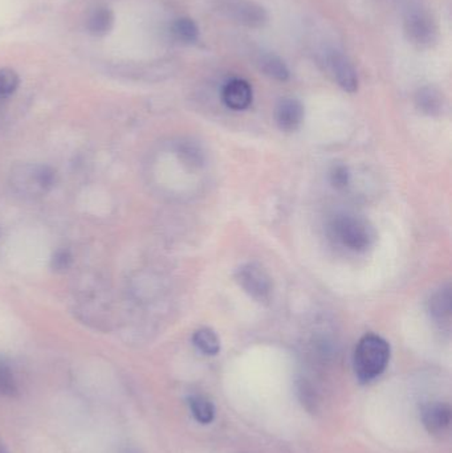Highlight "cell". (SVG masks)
I'll list each match as a JSON object with an SVG mask.
<instances>
[{
  "mask_svg": "<svg viewBox=\"0 0 452 453\" xmlns=\"http://www.w3.org/2000/svg\"><path fill=\"white\" fill-rule=\"evenodd\" d=\"M114 15L111 8L98 7L88 19V31L95 36H103L113 28Z\"/></svg>",
  "mask_w": 452,
  "mask_h": 453,
  "instance_id": "cell-13",
  "label": "cell"
},
{
  "mask_svg": "<svg viewBox=\"0 0 452 453\" xmlns=\"http://www.w3.org/2000/svg\"><path fill=\"white\" fill-rule=\"evenodd\" d=\"M405 32L409 42L416 47L430 48L437 42V26L426 11L414 8L406 15Z\"/></svg>",
  "mask_w": 452,
  "mask_h": 453,
  "instance_id": "cell-4",
  "label": "cell"
},
{
  "mask_svg": "<svg viewBox=\"0 0 452 453\" xmlns=\"http://www.w3.org/2000/svg\"><path fill=\"white\" fill-rule=\"evenodd\" d=\"M422 422L433 435H442L450 428L452 410L450 404L433 402L422 409Z\"/></svg>",
  "mask_w": 452,
  "mask_h": 453,
  "instance_id": "cell-8",
  "label": "cell"
},
{
  "mask_svg": "<svg viewBox=\"0 0 452 453\" xmlns=\"http://www.w3.org/2000/svg\"><path fill=\"white\" fill-rule=\"evenodd\" d=\"M416 104L422 113L437 116L442 111L445 100H443L442 93L437 88L425 87L417 92Z\"/></svg>",
  "mask_w": 452,
  "mask_h": 453,
  "instance_id": "cell-12",
  "label": "cell"
},
{
  "mask_svg": "<svg viewBox=\"0 0 452 453\" xmlns=\"http://www.w3.org/2000/svg\"><path fill=\"white\" fill-rule=\"evenodd\" d=\"M332 236L342 247L355 252H364L373 245L377 234L374 226L365 218L342 214L331 223Z\"/></svg>",
  "mask_w": 452,
  "mask_h": 453,
  "instance_id": "cell-2",
  "label": "cell"
},
{
  "mask_svg": "<svg viewBox=\"0 0 452 453\" xmlns=\"http://www.w3.org/2000/svg\"><path fill=\"white\" fill-rule=\"evenodd\" d=\"M236 280L254 300L265 303L272 293V280L263 266L257 263H247L236 271Z\"/></svg>",
  "mask_w": 452,
  "mask_h": 453,
  "instance_id": "cell-3",
  "label": "cell"
},
{
  "mask_svg": "<svg viewBox=\"0 0 452 453\" xmlns=\"http://www.w3.org/2000/svg\"><path fill=\"white\" fill-rule=\"evenodd\" d=\"M389 342L377 334H366L356 346L355 366L356 377L361 383H369L379 378L387 370L390 361Z\"/></svg>",
  "mask_w": 452,
  "mask_h": 453,
  "instance_id": "cell-1",
  "label": "cell"
},
{
  "mask_svg": "<svg viewBox=\"0 0 452 453\" xmlns=\"http://www.w3.org/2000/svg\"><path fill=\"white\" fill-rule=\"evenodd\" d=\"M172 35L182 42H195L199 37V29L195 21L190 18H180L172 24Z\"/></svg>",
  "mask_w": 452,
  "mask_h": 453,
  "instance_id": "cell-18",
  "label": "cell"
},
{
  "mask_svg": "<svg viewBox=\"0 0 452 453\" xmlns=\"http://www.w3.org/2000/svg\"><path fill=\"white\" fill-rule=\"evenodd\" d=\"M72 255L69 250H60L53 255L52 257V268L56 271H66L71 265Z\"/></svg>",
  "mask_w": 452,
  "mask_h": 453,
  "instance_id": "cell-21",
  "label": "cell"
},
{
  "mask_svg": "<svg viewBox=\"0 0 452 453\" xmlns=\"http://www.w3.org/2000/svg\"><path fill=\"white\" fill-rule=\"evenodd\" d=\"M18 393V380H16L12 367L7 362L0 359V396H3V398H15Z\"/></svg>",
  "mask_w": 452,
  "mask_h": 453,
  "instance_id": "cell-17",
  "label": "cell"
},
{
  "mask_svg": "<svg viewBox=\"0 0 452 453\" xmlns=\"http://www.w3.org/2000/svg\"><path fill=\"white\" fill-rule=\"evenodd\" d=\"M194 346L204 356H217L220 351V341L217 333L209 327L196 330L193 335Z\"/></svg>",
  "mask_w": 452,
  "mask_h": 453,
  "instance_id": "cell-15",
  "label": "cell"
},
{
  "mask_svg": "<svg viewBox=\"0 0 452 453\" xmlns=\"http://www.w3.org/2000/svg\"><path fill=\"white\" fill-rule=\"evenodd\" d=\"M191 414L201 425H210L215 418V407L211 401L202 395H194L188 399Z\"/></svg>",
  "mask_w": 452,
  "mask_h": 453,
  "instance_id": "cell-16",
  "label": "cell"
},
{
  "mask_svg": "<svg viewBox=\"0 0 452 453\" xmlns=\"http://www.w3.org/2000/svg\"><path fill=\"white\" fill-rule=\"evenodd\" d=\"M257 65L262 73L276 81H287L289 79L288 66L275 53H260L257 58Z\"/></svg>",
  "mask_w": 452,
  "mask_h": 453,
  "instance_id": "cell-11",
  "label": "cell"
},
{
  "mask_svg": "<svg viewBox=\"0 0 452 453\" xmlns=\"http://www.w3.org/2000/svg\"><path fill=\"white\" fill-rule=\"evenodd\" d=\"M18 73L13 69H0V98H7L12 96L19 88Z\"/></svg>",
  "mask_w": 452,
  "mask_h": 453,
  "instance_id": "cell-19",
  "label": "cell"
},
{
  "mask_svg": "<svg viewBox=\"0 0 452 453\" xmlns=\"http://www.w3.org/2000/svg\"><path fill=\"white\" fill-rule=\"evenodd\" d=\"M222 100L233 111H246L254 100L251 85L243 79H233L222 90Z\"/></svg>",
  "mask_w": 452,
  "mask_h": 453,
  "instance_id": "cell-9",
  "label": "cell"
},
{
  "mask_svg": "<svg viewBox=\"0 0 452 453\" xmlns=\"http://www.w3.org/2000/svg\"><path fill=\"white\" fill-rule=\"evenodd\" d=\"M228 13L238 23L251 27V28L264 26L268 19L267 12L262 5L249 2V0H239V2L231 3L228 5Z\"/></svg>",
  "mask_w": 452,
  "mask_h": 453,
  "instance_id": "cell-10",
  "label": "cell"
},
{
  "mask_svg": "<svg viewBox=\"0 0 452 453\" xmlns=\"http://www.w3.org/2000/svg\"><path fill=\"white\" fill-rule=\"evenodd\" d=\"M350 182L349 170L344 165H336L331 172V183L336 188H348Z\"/></svg>",
  "mask_w": 452,
  "mask_h": 453,
  "instance_id": "cell-20",
  "label": "cell"
},
{
  "mask_svg": "<svg viewBox=\"0 0 452 453\" xmlns=\"http://www.w3.org/2000/svg\"><path fill=\"white\" fill-rule=\"evenodd\" d=\"M326 65L334 81L340 85L342 90L348 93H356L358 90V74L353 64L337 50L326 53Z\"/></svg>",
  "mask_w": 452,
  "mask_h": 453,
  "instance_id": "cell-6",
  "label": "cell"
},
{
  "mask_svg": "<svg viewBox=\"0 0 452 453\" xmlns=\"http://www.w3.org/2000/svg\"><path fill=\"white\" fill-rule=\"evenodd\" d=\"M0 453H10L8 452V449H5L4 444L0 441Z\"/></svg>",
  "mask_w": 452,
  "mask_h": 453,
  "instance_id": "cell-22",
  "label": "cell"
},
{
  "mask_svg": "<svg viewBox=\"0 0 452 453\" xmlns=\"http://www.w3.org/2000/svg\"><path fill=\"white\" fill-rule=\"evenodd\" d=\"M430 313L437 321H448L451 317L452 297L450 287L438 290L429 303Z\"/></svg>",
  "mask_w": 452,
  "mask_h": 453,
  "instance_id": "cell-14",
  "label": "cell"
},
{
  "mask_svg": "<svg viewBox=\"0 0 452 453\" xmlns=\"http://www.w3.org/2000/svg\"><path fill=\"white\" fill-rule=\"evenodd\" d=\"M275 121L283 132H295L304 121V106L296 98H283L276 105Z\"/></svg>",
  "mask_w": 452,
  "mask_h": 453,
  "instance_id": "cell-7",
  "label": "cell"
},
{
  "mask_svg": "<svg viewBox=\"0 0 452 453\" xmlns=\"http://www.w3.org/2000/svg\"><path fill=\"white\" fill-rule=\"evenodd\" d=\"M55 174L45 166H23L13 173V186L28 196H42L53 186Z\"/></svg>",
  "mask_w": 452,
  "mask_h": 453,
  "instance_id": "cell-5",
  "label": "cell"
}]
</instances>
